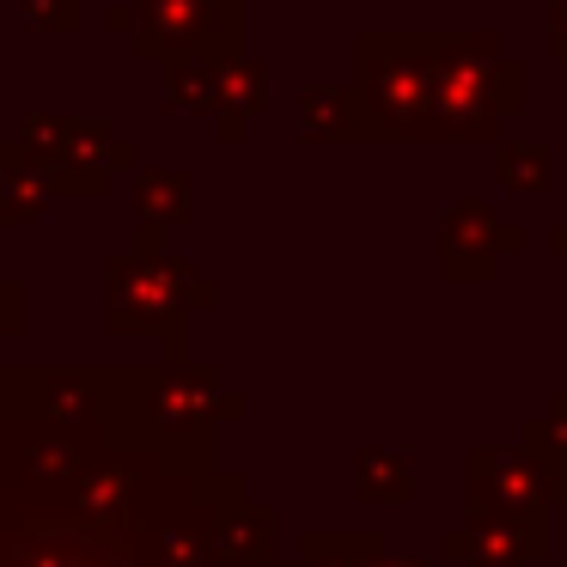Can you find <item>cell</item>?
Returning <instances> with one entry per match:
<instances>
[{
	"instance_id": "5bb4252c",
	"label": "cell",
	"mask_w": 567,
	"mask_h": 567,
	"mask_svg": "<svg viewBox=\"0 0 567 567\" xmlns=\"http://www.w3.org/2000/svg\"><path fill=\"white\" fill-rule=\"evenodd\" d=\"M135 214L153 233H172V226H189L196 214V184L189 172H172V165H135Z\"/></svg>"
},
{
	"instance_id": "cb8c5ba5",
	"label": "cell",
	"mask_w": 567,
	"mask_h": 567,
	"mask_svg": "<svg viewBox=\"0 0 567 567\" xmlns=\"http://www.w3.org/2000/svg\"><path fill=\"white\" fill-rule=\"evenodd\" d=\"M549 250H561V257H567V220L549 226Z\"/></svg>"
},
{
	"instance_id": "e0dca14e",
	"label": "cell",
	"mask_w": 567,
	"mask_h": 567,
	"mask_svg": "<svg viewBox=\"0 0 567 567\" xmlns=\"http://www.w3.org/2000/svg\"><path fill=\"white\" fill-rule=\"evenodd\" d=\"M354 494L372 506H409L415 501V470L396 445H360L354 452Z\"/></svg>"
},
{
	"instance_id": "d4e9b609",
	"label": "cell",
	"mask_w": 567,
	"mask_h": 567,
	"mask_svg": "<svg viewBox=\"0 0 567 567\" xmlns=\"http://www.w3.org/2000/svg\"><path fill=\"white\" fill-rule=\"evenodd\" d=\"M379 567H433V561H421V555H403V561H396V555H384Z\"/></svg>"
},
{
	"instance_id": "4fadbf2b",
	"label": "cell",
	"mask_w": 567,
	"mask_h": 567,
	"mask_svg": "<svg viewBox=\"0 0 567 567\" xmlns=\"http://www.w3.org/2000/svg\"><path fill=\"white\" fill-rule=\"evenodd\" d=\"M50 208H55L50 172L7 135L0 141V226H38Z\"/></svg>"
},
{
	"instance_id": "d6986e66",
	"label": "cell",
	"mask_w": 567,
	"mask_h": 567,
	"mask_svg": "<svg viewBox=\"0 0 567 567\" xmlns=\"http://www.w3.org/2000/svg\"><path fill=\"white\" fill-rule=\"evenodd\" d=\"M214 86H220V62H208V55H177V62H165V111L177 116H214Z\"/></svg>"
},
{
	"instance_id": "8992f818",
	"label": "cell",
	"mask_w": 567,
	"mask_h": 567,
	"mask_svg": "<svg viewBox=\"0 0 567 567\" xmlns=\"http://www.w3.org/2000/svg\"><path fill=\"white\" fill-rule=\"evenodd\" d=\"M464 494H470V513L549 518L555 506H567V445H555L530 415L518 445H470Z\"/></svg>"
},
{
	"instance_id": "52a82bcc",
	"label": "cell",
	"mask_w": 567,
	"mask_h": 567,
	"mask_svg": "<svg viewBox=\"0 0 567 567\" xmlns=\"http://www.w3.org/2000/svg\"><path fill=\"white\" fill-rule=\"evenodd\" d=\"M13 141L50 172L55 202H99L116 172H135L141 165L135 141L111 135V128L92 123V116H68V111L25 116Z\"/></svg>"
},
{
	"instance_id": "7a4b0ae2",
	"label": "cell",
	"mask_w": 567,
	"mask_h": 567,
	"mask_svg": "<svg viewBox=\"0 0 567 567\" xmlns=\"http://www.w3.org/2000/svg\"><path fill=\"white\" fill-rule=\"evenodd\" d=\"M214 299L220 287L165 250V233L153 226L135 233V250L104 257V330L123 342H165V354H189V323L214 311Z\"/></svg>"
},
{
	"instance_id": "9c48e42d",
	"label": "cell",
	"mask_w": 567,
	"mask_h": 567,
	"mask_svg": "<svg viewBox=\"0 0 567 567\" xmlns=\"http://www.w3.org/2000/svg\"><path fill=\"white\" fill-rule=\"evenodd\" d=\"M440 555L452 567H530L555 555V525L530 513H470L440 537Z\"/></svg>"
},
{
	"instance_id": "7402d4cb",
	"label": "cell",
	"mask_w": 567,
	"mask_h": 567,
	"mask_svg": "<svg viewBox=\"0 0 567 567\" xmlns=\"http://www.w3.org/2000/svg\"><path fill=\"white\" fill-rule=\"evenodd\" d=\"M537 427L549 433L555 445H567V391H555V396H549V409L537 415Z\"/></svg>"
},
{
	"instance_id": "8fae6325",
	"label": "cell",
	"mask_w": 567,
	"mask_h": 567,
	"mask_svg": "<svg viewBox=\"0 0 567 567\" xmlns=\"http://www.w3.org/2000/svg\"><path fill=\"white\" fill-rule=\"evenodd\" d=\"M214 561L220 567H262L275 561V506L257 494H233L214 506Z\"/></svg>"
},
{
	"instance_id": "ba28073f",
	"label": "cell",
	"mask_w": 567,
	"mask_h": 567,
	"mask_svg": "<svg viewBox=\"0 0 567 567\" xmlns=\"http://www.w3.org/2000/svg\"><path fill=\"white\" fill-rule=\"evenodd\" d=\"M518 250H525V233L513 220H501L482 196L445 202V214H440V275L445 281L482 287V281H494L501 257H518Z\"/></svg>"
},
{
	"instance_id": "9a60e30c",
	"label": "cell",
	"mask_w": 567,
	"mask_h": 567,
	"mask_svg": "<svg viewBox=\"0 0 567 567\" xmlns=\"http://www.w3.org/2000/svg\"><path fill=\"white\" fill-rule=\"evenodd\" d=\"M299 141H311V147L367 141V128H360V104H354V86H306V92H299Z\"/></svg>"
},
{
	"instance_id": "277c9868",
	"label": "cell",
	"mask_w": 567,
	"mask_h": 567,
	"mask_svg": "<svg viewBox=\"0 0 567 567\" xmlns=\"http://www.w3.org/2000/svg\"><path fill=\"white\" fill-rule=\"evenodd\" d=\"M128 396H135V415L165 445H220V427L245 421L250 409V396L226 391L220 367L196 354H165L153 367H128Z\"/></svg>"
},
{
	"instance_id": "7c38bea8",
	"label": "cell",
	"mask_w": 567,
	"mask_h": 567,
	"mask_svg": "<svg viewBox=\"0 0 567 567\" xmlns=\"http://www.w3.org/2000/svg\"><path fill=\"white\" fill-rule=\"evenodd\" d=\"M262 104H269V68H262L257 55H233V62H220V86H214V135H220L226 147H238V141L257 128Z\"/></svg>"
},
{
	"instance_id": "603a6c76",
	"label": "cell",
	"mask_w": 567,
	"mask_h": 567,
	"mask_svg": "<svg viewBox=\"0 0 567 567\" xmlns=\"http://www.w3.org/2000/svg\"><path fill=\"white\" fill-rule=\"evenodd\" d=\"M549 55L567 62V0H549Z\"/></svg>"
},
{
	"instance_id": "ffe728a7",
	"label": "cell",
	"mask_w": 567,
	"mask_h": 567,
	"mask_svg": "<svg viewBox=\"0 0 567 567\" xmlns=\"http://www.w3.org/2000/svg\"><path fill=\"white\" fill-rule=\"evenodd\" d=\"M31 31H55V38H74L80 31V0H19Z\"/></svg>"
},
{
	"instance_id": "3957f363",
	"label": "cell",
	"mask_w": 567,
	"mask_h": 567,
	"mask_svg": "<svg viewBox=\"0 0 567 567\" xmlns=\"http://www.w3.org/2000/svg\"><path fill=\"white\" fill-rule=\"evenodd\" d=\"M525 111V62L501 55L488 31H433L427 50V135L494 141L501 116Z\"/></svg>"
},
{
	"instance_id": "2e32d148",
	"label": "cell",
	"mask_w": 567,
	"mask_h": 567,
	"mask_svg": "<svg viewBox=\"0 0 567 567\" xmlns=\"http://www.w3.org/2000/svg\"><path fill=\"white\" fill-rule=\"evenodd\" d=\"M384 555H391L384 530H306L287 561L293 567H379Z\"/></svg>"
},
{
	"instance_id": "ac0fdd59",
	"label": "cell",
	"mask_w": 567,
	"mask_h": 567,
	"mask_svg": "<svg viewBox=\"0 0 567 567\" xmlns=\"http://www.w3.org/2000/svg\"><path fill=\"white\" fill-rule=\"evenodd\" d=\"M494 177L506 196H543V189H555V147L549 141H501Z\"/></svg>"
},
{
	"instance_id": "44dd1931",
	"label": "cell",
	"mask_w": 567,
	"mask_h": 567,
	"mask_svg": "<svg viewBox=\"0 0 567 567\" xmlns=\"http://www.w3.org/2000/svg\"><path fill=\"white\" fill-rule=\"evenodd\" d=\"M25 336V287L0 275V342H19Z\"/></svg>"
},
{
	"instance_id": "30bf717a",
	"label": "cell",
	"mask_w": 567,
	"mask_h": 567,
	"mask_svg": "<svg viewBox=\"0 0 567 567\" xmlns=\"http://www.w3.org/2000/svg\"><path fill=\"white\" fill-rule=\"evenodd\" d=\"M214 19V0H111L104 7V31L135 38L141 62H177L202 43Z\"/></svg>"
},
{
	"instance_id": "6da1fadb",
	"label": "cell",
	"mask_w": 567,
	"mask_h": 567,
	"mask_svg": "<svg viewBox=\"0 0 567 567\" xmlns=\"http://www.w3.org/2000/svg\"><path fill=\"white\" fill-rule=\"evenodd\" d=\"M233 494L220 445L135 415L128 367H0V567H159V530Z\"/></svg>"
},
{
	"instance_id": "5b68a950",
	"label": "cell",
	"mask_w": 567,
	"mask_h": 567,
	"mask_svg": "<svg viewBox=\"0 0 567 567\" xmlns=\"http://www.w3.org/2000/svg\"><path fill=\"white\" fill-rule=\"evenodd\" d=\"M427 50H433V31H360L354 104L367 141L427 135Z\"/></svg>"
}]
</instances>
